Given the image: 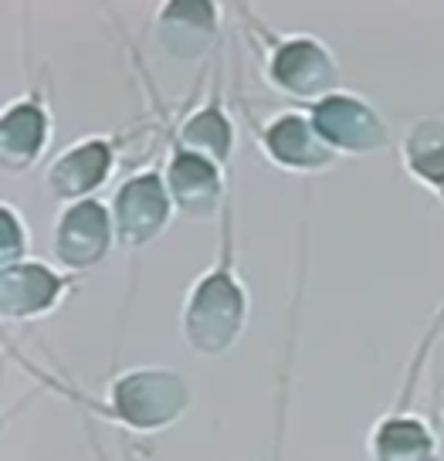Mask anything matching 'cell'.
I'll list each match as a JSON object with an SVG mask.
<instances>
[{"label": "cell", "mask_w": 444, "mask_h": 461, "mask_svg": "<svg viewBox=\"0 0 444 461\" xmlns=\"http://www.w3.org/2000/svg\"><path fill=\"white\" fill-rule=\"evenodd\" d=\"M119 238H115L113 207L102 197L61 203L51 228V258L65 272L86 275L109 261Z\"/></svg>", "instance_id": "obj_9"}, {"label": "cell", "mask_w": 444, "mask_h": 461, "mask_svg": "<svg viewBox=\"0 0 444 461\" xmlns=\"http://www.w3.org/2000/svg\"><path fill=\"white\" fill-rule=\"evenodd\" d=\"M224 14L214 0H170L153 14V38L173 61H204L224 34Z\"/></svg>", "instance_id": "obj_12"}, {"label": "cell", "mask_w": 444, "mask_h": 461, "mask_svg": "<svg viewBox=\"0 0 444 461\" xmlns=\"http://www.w3.org/2000/svg\"><path fill=\"white\" fill-rule=\"evenodd\" d=\"M248 122L255 132L258 153L275 170L292 176H322L340 167V157L315 132L309 109H278L265 119L248 115Z\"/></svg>", "instance_id": "obj_7"}, {"label": "cell", "mask_w": 444, "mask_h": 461, "mask_svg": "<svg viewBox=\"0 0 444 461\" xmlns=\"http://www.w3.org/2000/svg\"><path fill=\"white\" fill-rule=\"evenodd\" d=\"M78 288V275L38 255L0 265V316L7 326H31L55 316Z\"/></svg>", "instance_id": "obj_6"}, {"label": "cell", "mask_w": 444, "mask_h": 461, "mask_svg": "<svg viewBox=\"0 0 444 461\" xmlns=\"http://www.w3.org/2000/svg\"><path fill=\"white\" fill-rule=\"evenodd\" d=\"M370 461H438L441 441L424 414L411 407H390L367 431Z\"/></svg>", "instance_id": "obj_13"}, {"label": "cell", "mask_w": 444, "mask_h": 461, "mask_svg": "<svg viewBox=\"0 0 444 461\" xmlns=\"http://www.w3.org/2000/svg\"><path fill=\"white\" fill-rule=\"evenodd\" d=\"M122 146L113 132H86L61 146L44 167V194L58 203H75L99 197L119 170Z\"/></svg>", "instance_id": "obj_8"}, {"label": "cell", "mask_w": 444, "mask_h": 461, "mask_svg": "<svg viewBox=\"0 0 444 461\" xmlns=\"http://www.w3.org/2000/svg\"><path fill=\"white\" fill-rule=\"evenodd\" d=\"M251 31L261 38V78L278 95L313 105L322 95L343 88V68L322 38L309 31L272 34L265 24H255Z\"/></svg>", "instance_id": "obj_3"}, {"label": "cell", "mask_w": 444, "mask_h": 461, "mask_svg": "<svg viewBox=\"0 0 444 461\" xmlns=\"http://www.w3.org/2000/svg\"><path fill=\"white\" fill-rule=\"evenodd\" d=\"M115 238L122 251H143L159 241L177 221V207L163 180V167H140L115 184L113 197Z\"/></svg>", "instance_id": "obj_5"}, {"label": "cell", "mask_w": 444, "mask_h": 461, "mask_svg": "<svg viewBox=\"0 0 444 461\" xmlns=\"http://www.w3.org/2000/svg\"><path fill=\"white\" fill-rule=\"evenodd\" d=\"M173 143L186 146L201 157H211L214 163L228 167L234 149H238V126H234V115L228 113V102H224V86L214 82L211 95L194 105L190 113L177 122L173 130Z\"/></svg>", "instance_id": "obj_14"}, {"label": "cell", "mask_w": 444, "mask_h": 461, "mask_svg": "<svg viewBox=\"0 0 444 461\" xmlns=\"http://www.w3.org/2000/svg\"><path fill=\"white\" fill-rule=\"evenodd\" d=\"M31 258V228L21 207L11 201L0 203V265Z\"/></svg>", "instance_id": "obj_16"}, {"label": "cell", "mask_w": 444, "mask_h": 461, "mask_svg": "<svg viewBox=\"0 0 444 461\" xmlns=\"http://www.w3.org/2000/svg\"><path fill=\"white\" fill-rule=\"evenodd\" d=\"M407 176L444 201V115H417L397 140Z\"/></svg>", "instance_id": "obj_15"}, {"label": "cell", "mask_w": 444, "mask_h": 461, "mask_svg": "<svg viewBox=\"0 0 444 461\" xmlns=\"http://www.w3.org/2000/svg\"><path fill=\"white\" fill-rule=\"evenodd\" d=\"M217 245V258L190 282L180 305V339L201 360L228 357L251 322V292L238 272L234 251V203L221 214Z\"/></svg>", "instance_id": "obj_1"}, {"label": "cell", "mask_w": 444, "mask_h": 461, "mask_svg": "<svg viewBox=\"0 0 444 461\" xmlns=\"http://www.w3.org/2000/svg\"><path fill=\"white\" fill-rule=\"evenodd\" d=\"M194 390L186 376L163 363L119 370L105 387V414L132 434H163L190 414Z\"/></svg>", "instance_id": "obj_2"}, {"label": "cell", "mask_w": 444, "mask_h": 461, "mask_svg": "<svg viewBox=\"0 0 444 461\" xmlns=\"http://www.w3.org/2000/svg\"><path fill=\"white\" fill-rule=\"evenodd\" d=\"M163 180L173 197L177 217H184L190 224L221 221V214L228 211V167L214 163L211 157L173 143L163 159Z\"/></svg>", "instance_id": "obj_10"}, {"label": "cell", "mask_w": 444, "mask_h": 461, "mask_svg": "<svg viewBox=\"0 0 444 461\" xmlns=\"http://www.w3.org/2000/svg\"><path fill=\"white\" fill-rule=\"evenodd\" d=\"M55 136L51 102L41 88H28L0 105V170L24 176L44 159Z\"/></svg>", "instance_id": "obj_11"}, {"label": "cell", "mask_w": 444, "mask_h": 461, "mask_svg": "<svg viewBox=\"0 0 444 461\" xmlns=\"http://www.w3.org/2000/svg\"><path fill=\"white\" fill-rule=\"evenodd\" d=\"M441 418H444V407H441Z\"/></svg>", "instance_id": "obj_17"}, {"label": "cell", "mask_w": 444, "mask_h": 461, "mask_svg": "<svg viewBox=\"0 0 444 461\" xmlns=\"http://www.w3.org/2000/svg\"><path fill=\"white\" fill-rule=\"evenodd\" d=\"M305 109H309L315 132L326 140V146L340 159L376 157V153H384L397 143L384 113L367 95H359L346 86L322 95Z\"/></svg>", "instance_id": "obj_4"}]
</instances>
